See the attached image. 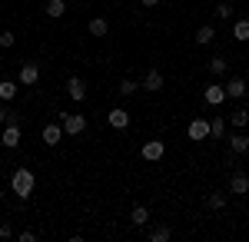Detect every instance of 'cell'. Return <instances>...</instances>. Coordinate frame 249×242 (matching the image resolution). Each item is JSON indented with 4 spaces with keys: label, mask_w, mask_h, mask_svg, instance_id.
Listing matches in <instances>:
<instances>
[{
    "label": "cell",
    "mask_w": 249,
    "mask_h": 242,
    "mask_svg": "<svg viewBox=\"0 0 249 242\" xmlns=\"http://www.w3.org/2000/svg\"><path fill=\"white\" fill-rule=\"evenodd\" d=\"M37 239V232H34V229H23V232H20V242H34Z\"/></svg>",
    "instance_id": "30"
},
{
    "label": "cell",
    "mask_w": 249,
    "mask_h": 242,
    "mask_svg": "<svg viewBox=\"0 0 249 242\" xmlns=\"http://www.w3.org/2000/svg\"><path fill=\"white\" fill-rule=\"evenodd\" d=\"M213 37H216V30H213L210 23H203V27L196 30V43H199V47H206V43H213Z\"/></svg>",
    "instance_id": "19"
},
{
    "label": "cell",
    "mask_w": 249,
    "mask_h": 242,
    "mask_svg": "<svg viewBox=\"0 0 249 242\" xmlns=\"http://www.w3.org/2000/svg\"><path fill=\"white\" fill-rule=\"evenodd\" d=\"M107 123H110L113 130H126V126H130V113H126V110H110Z\"/></svg>",
    "instance_id": "12"
},
{
    "label": "cell",
    "mask_w": 249,
    "mask_h": 242,
    "mask_svg": "<svg viewBox=\"0 0 249 242\" xmlns=\"http://www.w3.org/2000/svg\"><path fill=\"white\" fill-rule=\"evenodd\" d=\"M37 80H40L37 63H23V67H20V83H23V86H37Z\"/></svg>",
    "instance_id": "8"
},
{
    "label": "cell",
    "mask_w": 249,
    "mask_h": 242,
    "mask_svg": "<svg viewBox=\"0 0 249 242\" xmlns=\"http://www.w3.org/2000/svg\"><path fill=\"white\" fill-rule=\"evenodd\" d=\"M230 149L236 153V156L249 153V136H246V133H232V136H230Z\"/></svg>",
    "instance_id": "14"
},
{
    "label": "cell",
    "mask_w": 249,
    "mask_h": 242,
    "mask_svg": "<svg viewBox=\"0 0 249 242\" xmlns=\"http://www.w3.org/2000/svg\"><path fill=\"white\" fill-rule=\"evenodd\" d=\"M246 93H249V86H246L243 76H232L230 83H226V96H232V100H243Z\"/></svg>",
    "instance_id": "9"
},
{
    "label": "cell",
    "mask_w": 249,
    "mask_h": 242,
    "mask_svg": "<svg viewBox=\"0 0 249 242\" xmlns=\"http://www.w3.org/2000/svg\"><path fill=\"white\" fill-rule=\"evenodd\" d=\"M232 37H236V40H249V20H236Z\"/></svg>",
    "instance_id": "24"
},
{
    "label": "cell",
    "mask_w": 249,
    "mask_h": 242,
    "mask_svg": "<svg viewBox=\"0 0 249 242\" xmlns=\"http://www.w3.org/2000/svg\"><path fill=\"white\" fill-rule=\"evenodd\" d=\"M230 123L236 126V130H243V126L249 123V110H246V106H239V110H236V113L230 116Z\"/></svg>",
    "instance_id": "20"
},
{
    "label": "cell",
    "mask_w": 249,
    "mask_h": 242,
    "mask_svg": "<svg viewBox=\"0 0 249 242\" xmlns=\"http://www.w3.org/2000/svg\"><path fill=\"white\" fill-rule=\"evenodd\" d=\"M230 192H236V196H246V192H249V176H246V173H232Z\"/></svg>",
    "instance_id": "11"
},
{
    "label": "cell",
    "mask_w": 249,
    "mask_h": 242,
    "mask_svg": "<svg viewBox=\"0 0 249 242\" xmlns=\"http://www.w3.org/2000/svg\"><path fill=\"white\" fill-rule=\"evenodd\" d=\"M116 90H120V96H133L136 90H140V83H136V80H130V76H126V80H120V86H116Z\"/></svg>",
    "instance_id": "22"
},
{
    "label": "cell",
    "mask_w": 249,
    "mask_h": 242,
    "mask_svg": "<svg viewBox=\"0 0 249 242\" xmlns=\"http://www.w3.org/2000/svg\"><path fill=\"white\" fill-rule=\"evenodd\" d=\"M216 17H219V20H230L232 17V3H226V0H223V3H216Z\"/></svg>",
    "instance_id": "27"
},
{
    "label": "cell",
    "mask_w": 249,
    "mask_h": 242,
    "mask_svg": "<svg viewBox=\"0 0 249 242\" xmlns=\"http://www.w3.org/2000/svg\"><path fill=\"white\" fill-rule=\"evenodd\" d=\"M0 196H3V192H0Z\"/></svg>",
    "instance_id": "32"
},
{
    "label": "cell",
    "mask_w": 249,
    "mask_h": 242,
    "mask_svg": "<svg viewBox=\"0 0 249 242\" xmlns=\"http://www.w3.org/2000/svg\"><path fill=\"white\" fill-rule=\"evenodd\" d=\"M140 86H143L146 93H160V90H163V73H160L156 67H150V70L143 73V83H140Z\"/></svg>",
    "instance_id": "4"
},
{
    "label": "cell",
    "mask_w": 249,
    "mask_h": 242,
    "mask_svg": "<svg viewBox=\"0 0 249 242\" xmlns=\"http://www.w3.org/2000/svg\"><path fill=\"white\" fill-rule=\"evenodd\" d=\"M163 153H166V146H163L160 139L143 143V159H146V163H160V159H163Z\"/></svg>",
    "instance_id": "7"
},
{
    "label": "cell",
    "mask_w": 249,
    "mask_h": 242,
    "mask_svg": "<svg viewBox=\"0 0 249 242\" xmlns=\"http://www.w3.org/2000/svg\"><path fill=\"white\" fill-rule=\"evenodd\" d=\"M170 236H173L170 225H156L153 232H150V239H153V242H170Z\"/></svg>",
    "instance_id": "23"
},
{
    "label": "cell",
    "mask_w": 249,
    "mask_h": 242,
    "mask_svg": "<svg viewBox=\"0 0 249 242\" xmlns=\"http://www.w3.org/2000/svg\"><path fill=\"white\" fill-rule=\"evenodd\" d=\"M223 133H226V123H223V120H210V136L213 139H223Z\"/></svg>",
    "instance_id": "25"
},
{
    "label": "cell",
    "mask_w": 249,
    "mask_h": 242,
    "mask_svg": "<svg viewBox=\"0 0 249 242\" xmlns=\"http://www.w3.org/2000/svg\"><path fill=\"white\" fill-rule=\"evenodd\" d=\"M67 96H70V100H87V83H83V76H70V80H67Z\"/></svg>",
    "instance_id": "6"
},
{
    "label": "cell",
    "mask_w": 249,
    "mask_h": 242,
    "mask_svg": "<svg viewBox=\"0 0 249 242\" xmlns=\"http://www.w3.org/2000/svg\"><path fill=\"white\" fill-rule=\"evenodd\" d=\"M60 126L67 136H80V133L87 130V116H80V113H63L60 116Z\"/></svg>",
    "instance_id": "2"
},
{
    "label": "cell",
    "mask_w": 249,
    "mask_h": 242,
    "mask_svg": "<svg viewBox=\"0 0 249 242\" xmlns=\"http://www.w3.org/2000/svg\"><path fill=\"white\" fill-rule=\"evenodd\" d=\"M90 34H93V37H107V34H110V23L103 17H93L90 20Z\"/></svg>",
    "instance_id": "18"
},
{
    "label": "cell",
    "mask_w": 249,
    "mask_h": 242,
    "mask_svg": "<svg viewBox=\"0 0 249 242\" xmlns=\"http://www.w3.org/2000/svg\"><path fill=\"white\" fill-rule=\"evenodd\" d=\"M130 223H133V225H146V223H150V209H146V206H133Z\"/></svg>",
    "instance_id": "17"
},
{
    "label": "cell",
    "mask_w": 249,
    "mask_h": 242,
    "mask_svg": "<svg viewBox=\"0 0 249 242\" xmlns=\"http://www.w3.org/2000/svg\"><path fill=\"white\" fill-rule=\"evenodd\" d=\"M20 136H23V133H20V126L14 123V120H10V123L3 126V136H0V143H3L7 149H17V146H20Z\"/></svg>",
    "instance_id": "5"
},
{
    "label": "cell",
    "mask_w": 249,
    "mask_h": 242,
    "mask_svg": "<svg viewBox=\"0 0 249 242\" xmlns=\"http://www.w3.org/2000/svg\"><path fill=\"white\" fill-rule=\"evenodd\" d=\"M186 136H190L193 143H203V139H210V120H193L190 126H186Z\"/></svg>",
    "instance_id": "3"
},
{
    "label": "cell",
    "mask_w": 249,
    "mask_h": 242,
    "mask_svg": "<svg viewBox=\"0 0 249 242\" xmlns=\"http://www.w3.org/2000/svg\"><path fill=\"white\" fill-rule=\"evenodd\" d=\"M226 70H230V63H226L223 56H213V60H210V73L213 76H223Z\"/></svg>",
    "instance_id": "21"
},
{
    "label": "cell",
    "mask_w": 249,
    "mask_h": 242,
    "mask_svg": "<svg viewBox=\"0 0 249 242\" xmlns=\"http://www.w3.org/2000/svg\"><path fill=\"white\" fill-rule=\"evenodd\" d=\"M10 120H17V116H14V113H10V110H3V106H0V126H7Z\"/></svg>",
    "instance_id": "29"
},
{
    "label": "cell",
    "mask_w": 249,
    "mask_h": 242,
    "mask_svg": "<svg viewBox=\"0 0 249 242\" xmlns=\"http://www.w3.org/2000/svg\"><path fill=\"white\" fill-rule=\"evenodd\" d=\"M14 96H17V83L14 80H0V100L3 103H14Z\"/></svg>",
    "instance_id": "16"
},
{
    "label": "cell",
    "mask_w": 249,
    "mask_h": 242,
    "mask_svg": "<svg viewBox=\"0 0 249 242\" xmlns=\"http://www.w3.org/2000/svg\"><path fill=\"white\" fill-rule=\"evenodd\" d=\"M203 100H206L210 106H219V103L226 100V86H219V83H210V86H206V93H203Z\"/></svg>",
    "instance_id": "10"
},
{
    "label": "cell",
    "mask_w": 249,
    "mask_h": 242,
    "mask_svg": "<svg viewBox=\"0 0 249 242\" xmlns=\"http://www.w3.org/2000/svg\"><path fill=\"white\" fill-rule=\"evenodd\" d=\"M60 139H63V126H60V123H50V126H43V143H47V146H57Z\"/></svg>",
    "instance_id": "13"
},
{
    "label": "cell",
    "mask_w": 249,
    "mask_h": 242,
    "mask_svg": "<svg viewBox=\"0 0 249 242\" xmlns=\"http://www.w3.org/2000/svg\"><path fill=\"white\" fill-rule=\"evenodd\" d=\"M14 43H17V37H14L10 30H3V34H0V50H10Z\"/></svg>",
    "instance_id": "28"
},
{
    "label": "cell",
    "mask_w": 249,
    "mask_h": 242,
    "mask_svg": "<svg viewBox=\"0 0 249 242\" xmlns=\"http://www.w3.org/2000/svg\"><path fill=\"white\" fill-rule=\"evenodd\" d=\"M43 14H47V17H50V20H60V17H63V14H67V0H50Z\"/></svg>",
    "instance_id": "15"
},
{
    "label": "cell",
    "mask_w": 249,
    "mask_h": 242,
    "mask_svg": "<svg viewBox=\"0 0 249 242\" xmlns=\"http://www.w3.org/2000/svg\"><path fill=\"white\" fill-rule=\"evenodd\" d=\"M206 206H210V209H223V206H226L223 192H210V196H206Z\"/></svg>",
    "instance_id": "26"
},
{
    "label": "cell",
    "mask_w": 249,
    "mask_h": 242,
    "mask_svg": "<svg viewBox=\"0 0 249 242\" xmlns=\"http://www.w3.org/2000/svg\"><path fill=\"white\" fill-rule=\"evenodd\" d=\"M34 186H37V176H34L30 169H17V173L10 176V192H14L17 199H27V196L34 192Z\"/></svg>",
    "instance_id": "1"
},
{
    "label": "cell",
    "mask_w": 249,
    "mask_h": 242,
    "mask_svg": "<svg viewBox=\"0 0 249 242\" xmlns=\"http://www.w3.org/2000/svg\"><path fill=\"white\" fill-rule=\"evenodd\" d=\"M140 3H143V7H156L160 0H140Z\"/></svg>",
    "instance_id": "31"
}]
</instances>
